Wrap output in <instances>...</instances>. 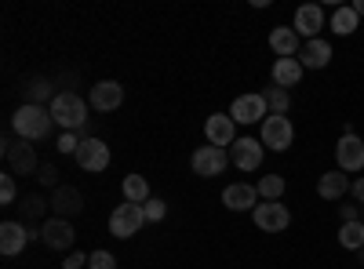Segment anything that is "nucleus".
I'll return each mask as SVG.
<instances>
[{"label": "nucleus", "instance_id": "nucleus-1", "mask_svg": "<svg viewBox=\"0 0 364 269\" xmlns=\"http://www.w3.org/2000/svg\"><path fill=\"white\" fill-rule=\"evenodd\" d=\"M51 124H55L51 109L33 106V102H22V106L11 113V131H15L22 142H41V138H48Z\"/></svg>", "mask_w": 364, "mask_h": 269}, {"label": "nucleus", "instance_id": "nucleus-2", "mask_svg": "<svg viewBox=\"0 0 364 269\" xmlns=\"http://www.w3.org/2000/svg\"><path fill=\"white\" fill-rule=\"evenodd\" d=\"M51 116L63 131H80L84 121H87V102L77 92H58L51 99Z\"/></svg>", "mask_w": 364, "mask_h": 269}, {"label": "nucleus", "instance_id": "nucleus-3", "mask_svg": "<svg viewBox=\"0 0 364 269\" xmlns=\"http://www.w3.org/2000/svg\"><path fill=\"white\" fill-rule=\"evenodd\" d=\"M259 142L266 149H273V153H284V149H291L295 142V128L288 116H277V113H269L266 121L259 124Z\"/></svg>", "mask_w": 364, "mask_h": 269}, {"label": "nucleus", "instance_id": "nucleus-4", "mask_svg": "<svg viewBox=\"0 0 364 269\" xmlns=\"http://www.w3.org/2000/svg\"><path fill=\"white\" fill-rule=\"evenodd\" d=\"M146 226V212H142V204H117L113 207V215H109V233L117 236V241H128V236H135L139 229Z\"/></svg>", "mask_w": 364, "mask_h": 269}, {"label": "nucleus", "instance_id": "nucleus-5", "mask_svg": "<svg viewBox=\"0 0 364 269\" xmlns=\"http://www.w3.org/2000/svg\"><path fill=\"white\" fill-rule=\"evenodd\" d=\"M252 219H255V226H259L262 233H284V229L291 226V212H288L281 200H259V207L252 212Z\"/></svg>", "mask_w": 364, "mask_h": 269}, {"label": "nucleus", "instance_id": "nucleus-6", "mask_svg": "<svg viewBox=\"0 0 364 269\" xmlns=\"http://www.w3.org/2000/svg\"><path fill=\"white\" fill-rule=\"evenodd\" d=\"M230 116H233V124H262L266 116H269V106H266L262 92L237 95L233 106H230Z\"/></svg>", "mask_w": 364, "mask_h": 269}, {"label": "nucleus", "instance_id": "nucleus-7", "mask_svg": "<svg viewBox=\"0 0 364 269\" xmlns=\"http://www.w3.org/2000/svg\"><path fill=\"white\" fill-rule=\"evenodd\" d=\"M4 160H8V171L11 175H33V171H41L33 146L22 142V138L18 142L15 138H4Z\"/></svg>", "mask_w": 364, "mask_h": 269}, {"label": "nucleus", "instance_id": "nucleus-8", "mask_svg": "<svg viewBox=\"0 0 364 269\" xmlns=\"http://www.w3.org/2000/svg\"><path fill=\"white\" fill-rule=\"evenodd\" d=\"M77 164L80 171H91V175H99L109 168V146L102 138H80V149H77Z\"/></svg>", "mask_w": 364, "mask_h": 269}, {"label": "nucleus", "instance_id": "nucleus-9", "mask_svg": "<svg viewBox=\"0 0 364 269\" xmlns=\"http://www.w3.org/2000/svg\"><path fill=\"white\" fill-rule=\"evenodd\" d=\"M336 160H339V171H346V175L364 171V142L357 138V131H343V138L336 146Z\"/></svg>", "mask_w": 364, "mask_h": 269}, {"label": "nucleus", "instance_id": "nucleus-10", "mask_svg": "<svg viewBox=\"0 0 364 269\" xmlns=\"http://www.w3.org/2000/svg\"><path fill=\"white\" fill-rule=\"evenodd\" d=\"M73 222L70 219H44V226H41V241H44V248H51V251H70L73 248Z\"/></svg>", "mask_w": 364, "mask_h": 269}, {"label": "nucleus", "instance_id": "nucleus-11", "mask_svg": "<svg viewBox=\"0 0 364 269\" xmlns=\"http://www.w3.org/2000/svg\"><path fill=\"white\" fill-rule=\"evenodd\" d=\"M226 164H230V153H226V149H219V146H200L197 153H193V160H190V168H193L200 178H215V175H223Z\"/></svg>", "mask_w": 364, "mask_h": 269}, {"label": "nucleus", "instance_id": "nucleus-12", "mask_svg": "<svg viewBox=\"0 0 364 269\" xmlns=\"http://www.w3.org/2000/svg\"><path fill=\"white\" fill-rule=\"evenodd\" d=\"M262 157H266V146L255 142V138H237V142L230 146V164L240 168V171L262 168Z\"/></svg>", "mask_w": 364, "mask_h": 269}, {"label": "nucleus", "instance_id": "nucleus-13", "mask_svg": "<svg viewBox=\"0 0 364 269\" xmlns=\"http://www.w3.org/2000/svg\"><path fill=\"white\" fill-rule=\"evenodd\" d=\"M204 138H208V146H219V149L233 146V142H237L233 116H230V113H211L208 121H204Z\"/></svg>", "mask_w": 364, "mask_h": 269}, {"label": "nucleus", "instance_id": "nucleus-14", "mask_svg": "<svg viewBox=\"0 0 364 269\" xmlns=\"http://www.w3.org/2000/svg\"><path fill=\"white\" fill-rule=\"evenodd\" d=\"M80 212H84V197H80L77 186H58V190H51V215H55V219H73V215H80Z\"/></svg>", "mask_w": 364, "mask_h": 269}, {"label": "nucleus", "instance_id": "nucleus-15", "mask_svg": "<svg viewBox=\"0 0 364 269\" xmlns=\"http://www.w3.org/2000/svg\"><path fill=\"white\" fill-rule=\"evenodd\" d=\"M29 244V226L22 222H0V255L4 258H15L22 255Z\"/></svg>", "mask_w": 364, "mask_h": 269}, {"label": "nucleus", "instance_id": "nucleus-16", "mask_svg": "<svg viewBox=\"0 0 364 269\" xmlns=\"http://www.w3.org/2000/svg\"><path fill=\"white\" fill-rule=\"evenodd\" d=\"M259 190L255 186H248V182H233V186H226L223 190V204L230 207V212H255L259 207Z\"/></svg>", "mask_w": 364, "mask_h": 269}, {"label": "nucleus", "instance_id": "nucleus-17", "mask_svg": "<svg viewBox=\"0 0 364 269\" xmlns=\"http://www.w3.org/2000/svg\"><path fill=\"white\" fill-rule=\"evenodd\" d=\"M350 186H353V178L346 175V171H324L321 178H317V197L321 200H343L346 193H350Z\"/></svg>", "mask_w": 364, "mask_h": 269}, {"label": "nucleus", "instance_id": "nucleus-18", "mask_svg": "<svg viewBox=\"0 0 364 269\" xmlns=\"http://www.w3.org/2000/svg\"><path fill=\"white\" fill-rule=\"evenodd\" d=\"M295 33L299 37H306V40H317L321 37V29H324V11L317 8V4H302L299 11H295Z\"/></svg>", "mask_w": 364, "mask_h": 269}, {"label": "nucleus", "instance_id": "nucleus-19", "mask_svg": "<svg viewBox=\"0 0 364 269\" xmlns=\"http://www.w3.org/2000/svg\"><path fill=\"white\" fill-rule=\"evenodd\" d=\"M269 48L277 58H299L302 44H299V33H295V26H273L269 29Z\"/></svg>", "mask_w": 364, "mask_h": 269}, {"label": "nucleus", "instance_id": "nucleus-20", "mask_svg": "<svg viewBox=\"0 0 364 269\" xmlns=\"http://www.w3.org/2000/svg\"><path fill=\"white\" fill-rule=\"evenodd\" d=\"M120 102H124V87H120L117 80H99L95 87H91V106H95L99 113H113Z\"/></svg>", "mask_w": 364, "mask_h": 269}, {"label": "nucleus", "instance_id": "nucleus-21", "mask_svg": "<svg viewBox=\"0 0 364 269\" xmlns=\"http://www.w3.org/2000/svg\"><path fill=\"white\" fill-rule=\"evenodd\" d=\"M299 62H302V70H324L331 62V44L324 37L306 40V44H302V51H299Z\"/></svg>", "mask_w": 364, "mask_h": 269}, {"label": "nucleus", "instance_id": "nucleus-22", "mask_svg": "<svg viewBox=\"0 0 364 269\" xmlns=\"http://www.w3.org/2000/svg\"><path fill=\"white\" fill-rule=\"evenodd\" d=\"M302 73H306V70H302L299 58H277V62H273V84L284 87V92L302 80Z\"/></svg>", "mask_w": 364, "mask_h": 269}, {"label": "nucleus", "instance_id": "nucleus-23", "mask_svg": "<svg viewBox=\"0 0 364 269\" xmlns=\"http://www.w3.org/2000/svg\"><path fill=\"white\" fill-rule=\"evenodd\" d=\"M339 244L346 251H360L364 248V222H343L339 226Z\"/></svg>", "mask_w": 364, "mask_h": 269}, {"label": "nucleus", "instance_id": "nucleus-24", "mask_svg": "<svg viewBox=\"0 0 364 269\" xmlns=\"http://www.w3.org/2000/svg\"><path fill=\"white\" fill-rule=\"evenodd\" d=\"M124 200H132V204H146L149 200V182H146V175H128L124 178Z\"/></svg>", "mask_w": 364, "mask_h": 269}, {"label": "nucleus", "instance_id": "nucleus-25", "mask_svg": "<svg viewBox=\"0 0 364 269\" xmlns=\"http://www.w3.org/2000/svg\"><path fill=\"white\" fill-rule=\"evenodd\" d=\"M357 22H360V15H357L353 8H336V15H331V29H336L339 37L357 33Z\"/></svg>", "mask_w": 364, "mask_h": 269}, {"label": "nucleus", "instance_id": "nucleus-26", "mask_svg": "<svg viewBox=\"0 0 364 269\" xmlns=\"http://www.w3.org/2000/svg\"><path fill=\"white\" fill-rule=\"evenodd\" d=\"M262 99H266V106H269V113H277V116H288V109H291V95L284 92V87H266L262 92Z\"/></svg>", "mask_w": 364, "mask_h": 269}, {"label": "nucleus", "instance_id": "nucleus-27", "mask_svg": "<svg viewBox=\"0 0 364 269\" xmlns=\"http://www.w3.org/2000/svg\"><path fill=\"white\" fill-rule=\"evenodd\" d=\"M259 197L262 200H281L284 197V175H266V178H259Z\"/></svg>", "mask_w": 364, "mask_h": 269}, {"label": "nucleus", "instance_id": "nucleus-28", "mask_svg": "<svg viewBox=\"0 0 364 269\" xmlns=\"http://www.w3.org/2000/svg\"><path fill=\"white\" fill-rule=\"evenodd\" d=\"M26 99L33 102V106H44V99H51V80H29Z\"/></svg>", "mask_w": 364, "mask_h": 269}, {"label": "nucleus", "instance_id": "nucleus-29", "mask_svg": "<svg viewBox=\"0 0 364 269\" xmlns=\"http://www.w3.org/2000/svg\"><path fill=\"white\" fill-rule=\"evenodd\" d=\"M15 197H18L15 175H11V171H8V175H0V204H4V207H11V204H15Z\"/></svg>", "mask_w": 364, "mask_h": 269}, {"label": "nucleus", "instance_id": "nucleus-30", "mask_svg": "<svg viewBox=\"0 0 364 269\" xmlns=\"http://www.w3.org/2000/svg\"><path fill=\"white\" fill-rule=\"evenodd\" d=\"M142 212H146V222H164L168 204H164V200H157V197H149V200L142 204Z\"/></svg>", "mask_w": 364, "mask_h": 269}, {"label": "nucleus", "instance_id": "nucleus-31", "mask_svg": "<svg viewBox=\"0 0 364 269\" xmlns=\"http://www.w3.org/2000/svg\"><path fill=\"white\" fill-rule=\"evenodd\" d=\"M22 212H26L29 219H41V215H44V197H41V193L22 197Z\"/></svg>", "mask_w": 364, "mask_h": 269}, {"label": "nucleus", "instance_id": "nucleus-32", "mask_svg": "<svg viewBox=\"0 0 364 269\" xmlns=\"http://www.w3.org/2000/svg\"><path fill=\"white\" fill-rule=\"evenodd\" d=\"M55 149H58V153H77V149H80V138H77V131H63V135H58V142H55Z\"/></svg>", "mask_w": 364, "mask_h": 269}, {"label": "nucleus", "instance_id": "nucleus-33", "mask_svg": "<svg viewBox=\"0 0 364 269\" xmlns=\"http://www.w3.org/2000/svg\"><path fill=\"white\" fill-rule=\"evenodd\" d=\"M87 269H117V258H113L109 251H91Z\"/></svg>", "mask_w": 364, "mask_h": 269}, {"label": "nucleus", "instance_id": "nucleus-34", "mask_svg": "<svg viewBox=\"0 0 364 269\" xmlns=\"http://www.w3.org/2000/svg\"><path fill=\"white\" fill-rule=\"evenodd\" d=\"M37 182H41V186L58 190V168H55V164H41V171H37Z\"/></svg>", "mask_w": 364, "mask_h": 269}, {"label": "nucleus", "instance_id": "nucleus-35", "mask_svg": "<svg viewBox=\"0 0 364 269\" xmlns=\"http://www.w3.org/2000/svg\"><path fill=\"white\" fill-rule=\"evenodd\" d=\"M339 222H360V204H339Z\"/></svg>", "mask_w": 364, "mask_h": 269}, {"label": "nucleus", "instance_id": "nucleus-36", "mask_svg": "<svg viewBox=\"0 0 364 269\" xmlns=\"http://www.w3.org/2000/svg\"><path fill=\"white\" fill-rule=\"evenodd\" d=\"M87 258H91V255L73 251V255H66V258H63V269H80V265H87Z\"/></svg>", "mask_w": 364, "mask_h": 269}, {"label": "nucleus", "instance_id": "nucleus-37", "mask_svg": "<svg viewBox=\"0 0 364 269\" xmlns=\"http://www.w3.org/2000/svg\"><path fill=\"white\" fill-rule=\"evenodd\" d=\"M350 193H353V200H357V204H364V175H360V178H353Z\"/></svg>", "mask_w": 364, "mask_h": 269}, {"label": "nucleus", "instance_id": "nucleus-38", "mask_svg": "<svg viewBox=\"0 0 364 269\" xmlns=\"http://www.w3.org/2000/svg\"><path fill=\"white\" fill-rule=\"evenodd\" d=\"M350 8H353V11H357V15L364 18V0H357V4H350Z\"/></svg>", "mask_w": 364, "mask_h": 269}, {"label": "nucleus", "instance_id": "nucleus-39", "mask_svg": "<svg viewBox=\"0 0 364 269\" xmlns=\"http://www.w3.org/2000/svg\"><path fill=\"white\" fill-rule=\"evenodd\" d=\"M357 258H360V265H364V248H360V251H357Z\"/></svg>", "mask_w": 364, "mask_h": 269}, {"label": "nucleus", "instance_id": "nucleus-40", "mask_svg": "<svg viewBox=\"0 0 364 269\" xmlns=\"http://www.w3.org/2000/svg\"><path fill=\"white\" fill-rule=\"evenodd\" d=\"M360 222H364V204H360Z\"/></svg>", "mask_w": 364, "mask_h": 269}]
</instances>
